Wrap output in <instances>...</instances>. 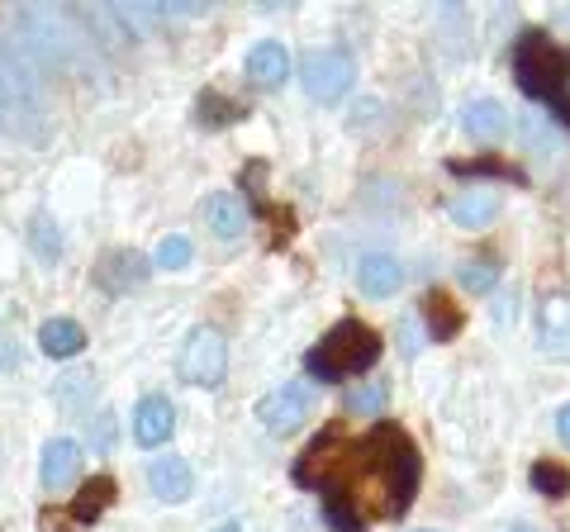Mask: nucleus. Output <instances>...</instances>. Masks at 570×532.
Masks as SVG:
<instances>
[{"instance_id": "nucleus-31", "label": "nucleus", "mask_w": 570, "mask_h": 532, "mask_svg": "<svg viewBox=\"0 0 570 532\" xmlns=\"http://www.w3.org/2000/svg\"><path fill=\"white\" fill-rule=\"evenodd\" d=\"M551 110H557V115L570 124V72H566V81H561V91L551 96Z\"/></svg>"}, {"instance_id": "nucleus-4", "label": "nucleus", "mask_w": 570, "mask_h": 532, "mask_svg": "<svg viewBox=\"0 0 570 532\" xmlns=\"http://www.w3.org/2000/svg\"><path fill=\"white\" fill-rule=\"evenodd\" d=\"M513 72H519V86L532 100L551 105V96L561 91V81L570 72V52L551 43L547 33L532 29V33H523V39H519V48H513Z\"/></svg>"}, {"instance_id": "nucleus-14", "label": "nucleus", "mask_w": 570, "mask_h": 532, "mask_svg": "<svg viewBox=\"0 0 570 532\" xmlns=\"http://www.w3.org/2000/svg\"><path fill=\"white\" fill-rule=\"evenodd\" d=\"M81 347H86V328L77 324V318H48V324L39 328V352L52 362L81 357Z\"/></svg>"}, {"instance_id": "nucleus-25", "label": "nucleus", "mask_w": 570, "mask_h": 532, "mask_svg": "<svg viewBox=\"0 0 570 532\" xmlns=\"http://www.w3.org/2000/svg\"><path fill=\"white\" fill-rule=\"evenodd\" d=\"M52 400L62 404V410H81L86 400H91V376L86 371H71V376L58 381V390H52Z\"/></svg>"}, {"instance_id": "nucleus-16", "label": "nucleus", "mask_w": 570, "mask_h": 532, "mask_svg": "<svg viewBox=\"0 0 570 532\" xmlns=\"http://www.w3.org/2000/svg\"><path fill=\"white\" fill-rule=\"evenodd\" d=\"M461 124H466V134L480 138V144H499L509 134V110L499 100H475L461 110Z\"/></svg>"}, {"instance_id": "nucleus-15", "label": "nucleus", "mask_w": 570, "mask_h": 532, "mask_svg": "<svg viewBox=\"0 0 570 532\" xmlns=\"http://www.w3.org/2000/svg\"><path fill=\"white\" fill-rule=\"evenodd\" d=\"M205 219H209V234H219V238H243V234H247V205H243V195H234V190L209 195Z\"/></svg>"}, {"instance_id": "nucleus-12", "label": "nucleus", "mask_w": 570, "mask_h": 532, "mask_svg": "<svg viewBox=\"0 0 570 532\" xmlns=\"http://www.w3.org/2000/svg\"><path fill=\"white\" fill-rule=\"evenodd\" d=\"M171 428H176L171 400H163V395H142V400H138V410H134V442H138V447H163V442L171 437Z\"/></svg>"}, {"instance_id": "nucleus-27", "label": "nucleus", "mask_w": 570, "mask_h": 532, "mask_svg": "<svg viewBox=\"0 0 570 532\" xmlns=\"http://www.w3.org/2000/svg\"><path fill=\"white\" fill-rule=\"evenodd\" d=\"M190 257H195V247H190V238H181V234L163 238V247H157V266H163V272H181Z\"/></svg>"}, {"instance_id": "nucleus-1", "label": "nucleus", "mask_w": 570, "mask_h": 532, "mask_svg": "<svg viewBox=\"0 0 570 532\" xmlns=\"http://www.w3.org/2000/svg\"><path fill=\"white\" fill-rule=\"evenodd\" d=\"M295 481L347 504L362 523L400 519L419 490V452L395 423L371 428L362 442L328 433L295 461Z\"/></svg>"}, {"instance_id": "nucleus-8", "label": "nucleus", "mask_w": 570, "mask_h": 532, "mask_svg": "<svg viewBox=\"0 0 570 532\" xmlns=\"http://www.w3.org/2000/svg\"><path fill=\"white\" fill-rule=\"evenodd\" d=\"M309 410H314V390L309 385H281V390H272V395L257 404V423L272 437H285V433L305 428Z\"/></svg>"}, {"instance_id": "nucleus-2", "label": "nucleus", "mask_w": 570, "mask_h": 532, "mask_svg": "<svg viewBox=\"0 0 570 532\" xmlns=\"http://www.w3.org/2000/svg\"><path fill=\"white\" fill-rule=\"evenodd\" d=\"M20 29L29 33V43L39 48L52 67H86V62L96 58L91 33L81 29V20L71 10L29 6V10H20Z\"/></svg>"}, {"instance_id": "nucleus-17", "label": "nucleus", "mask_w": 570, "mask_h": 532, "mask_svg": "<svg viewBox=\"0 0 570 532\" xmlns=\"http://www.w3.org/2000/svg\"><path fill=\"white\" fill-rule=\"evenodd\" d=\"M285 77H291V52H285L281 43H257L253 52H247V81H257V86H281Z\"/></svg>"}, {"instance_id": "nucleus-13", "label": "nucleus", "mask_w": 570, "mask_h": 532, "mask_svg": "<svg viewBox=\"0 0 570 532\" xmlns=\"http://www.w3.org/2000/svg\"><path fill=\"white\" fill-rule=\"evenodd\" d=\"M356 286H362V295H371V299H390L404 286V266L385 253H366L356 262Z\"/></svg>"}, {"instance_id": "nucleus-7", "label": "nucleus", "mask_w": 570, "mask_h": 532, "mask_svg": "<svg viewBox=\"0 0 570 532\" xmlns=\"http://www.w3.org/2000/svg\"><path fill=\"white\" fill-rule=\"evenodd\" d=\"M39 86L24 77V67L0 48V129H33L39 119Z\"/></svg>"}, {"instance_id": "nucleus-34", "label": "nucleus", "mask_w": 570, "mask_h": 532, "mask_svg": "<svg viewBox=\"0 0 570 532\" xmlns=\"http://www.w3.org/2000/svg\"><path fill=\"white\" fill-rule=\"evenodd\" d=\"M509 532H532V528H509Z\"/></svg>"}, {"instance_id": "nucleus-33", "label": "nucleus", "mask_w": 570, "mask_h": 532, "mask_svg": "<svg viewBox=\"0 0 570 532\" xmlns=\"http://www.w3.org/2000/svg\"><path fill=\"white\" fill-rule=\"evenodd\" d=\"M214 532H243V523H224V528H214Z\"/></svg>"}, {"instance_id": "nucleus-5", "label": "nucleus", "mask_w": 570, "mask_h": 532, "mask_svg": "<svg viewBox=\"0 0 570 532\" xmlns=\"http://www.w3.org/2000/svg\"><path fill=\"white\" fill-rule=\"evenodd\" d=\"M224 371H228V343L219 328H190L181 352H176V376H181V385H195V390H214L224 385Z\"/></svg>"}, {"instance_id": "nucleus-3", "label": "nucleus", "mask_w": 570, "mask_h": 532, "mask_svg": "<svg viewBox=\"0 0 570 532\" xmlns=\"http://www.w3.org/2000/svg\"><path fill=\"white\" fill-rule=\"evenodd\" d=\"M381 357V338L371 333L366 324H356V318H343V324H333L324 333V343L309 352V376L314 381H343V376H362L366 366H376Z\"/></svg>"}, {"instance_id": "nucleus-11", "label": "nucleus", "mask_w": 570, "mask_h": 532, "mask_svg": "<svg viewBox=\"0 0 570 532\" xmlns=\"http://www.w3.org/2000/svg\"><path fill=\"white\" fill-rule=\"evenodd\" d=\"M148 490L163 504H186L190 490H195L190 461H181V456H157V461H148Z\"/></svg>"}, {"instance_id": "nucleus-6", "label": "nucleus", "mask_w": 570, "mask_h": 532, "mask_svg": "<svg viewBox=\"0 0 570 532\" xmlns=\"http://www.w3.org/2000/svg\"><path fill=\"white\" fill-rule=\"evenodd\" d=\"M299 81H305V91L309 100H343L352 91V81H356V62H352V52L347 48H314L305 62H299Z\"/></svg>"}, {"instance_id": "nucleus-18", "label": "nucleus", "mask_w": 570, "mask_h": 532, "mask_svg": "<svg viewBox=\"0 0 570 532\" xmlns=\"http://www.w3.org/2000/svg\"><path fill=\"white\" fill-rule=\"evenodd\" d=\"M499 195L494 190H466V195H456L452 200V219L461 224V228H480V224H490V219H499Z\"/></svg>"}, {"instance_id": "nucleus-26", "label": "nucleus", "mask_w": 570, "mask_h": 532, "mask_svg": "<svg viewBox=\"0 0 570 532\" xmlns=\"http://www.w3.org/2000/svg\"><path fill=\"white\" fill-rule=\"evenodd\" d=\"M385 400H390V385H385V381L366 385V390H347V410H352V414H381Z\"/></svg>"}, {"instance_id": "nucleus-28", "label": "nucleus", "mask_w": 570, "mask_h": 532, "mask_svg": "<svg viewBox=\"0 0 570 532\" xmlns=\"http://www.w3.org/2000/svg\"><path fill=\"white\" fill-rule=\"evenodd\" d=\"M200 124H234V119H243V110L234 100H224L219 91H209V96H200Z\"/></svg>"}, {"instance_id": "nucleus-21", "label": "nucleus", "mask_w": 570, "mask_h": 532, "mask_svg": "<svg viewBox=\"0 0 570 532\" xmlns=\"http://www.w3.org/2000/svg\"><path fill=\"white\" fill-rule=\"evenodd\" d=\"M423 318H428V333L442 343V338H456L461 333V314L448 295H428V305H423Z\"/></svg>"}, {"instance_id": "nucleus-23", "label": "nucleus", "mask_w": 570, "mask_h": 532, "mask_svg": "<svg viewBox=\"0 0 570 532\" xmlns=\"http://www.w3.org/2000/svg\"><path fill=\"white\" fill-rule=\"evenodd\" d=\"M29 247L39 253L43 262H58L62 257V234H58V224H52L48 215H33L29 224Z\"/></svg>"}, {"instance_id": "nucleus-20", "label": "nucleus", "mask_w": 570, "mask_h": 532, "mask_svg": "<svg viewBox=\"0 0 570 532\" xmlns=\"http://www.w3.org/2000/svg\"><path fill=\"white\" fill-rule=\"evenodd\" d=\"M542 347L566 352L570 347V295H547L542 305Z\"/></svg>"}, {"instance_id": "nucleus-32", "label": "nucleus", "mask_w": 570, "mask_h": 532, "mask_svg": "<svg viewBox=\"0 0 570 532\" xmlns=\"http://www.w3.org/2000/svg\"><path fill=\"white\" fill-rule=\"evenodd\" d=\"M557 437L570 447V404H561V410H557Z\"/></svg>"}, {"instance_id": "nucleus-10", "label": "nucleus", "mask_w": 570, "mask_h": 532, "mask_svg": "<svg viewBox=\"0 0 570 532\" xmlns=\"http://www.w3.org/2000/svg\"><path fill=\"white\" fill-rule=\"evenodd\" d=\"M39 481L48 494H62L81 481V442L71 437H48L43 442V461H39Z\"/></svg>"}, {"instance_id": "nucleus-29", "label": "nucleus", "mask_w": 570, "mask_h": 532, "mask_svg": "<svg viewBox=\"0 0 570 532\" xmlns=\"http://www.w3.org/2000/svg\"><path fill=\"white\" fill-rule=\"evenodd\" d=\"M91 442H96L100 452H110V442H115V418L110 414H105L100 423H91Z\"/></svg>"}, {"instance_id": "nucleus-24", "label": "nucleus", "mask_w": 570, "mask_h": 532, "mask_svg": "<svg viewBox=\"0 0 570 532\" xmlns=\"http://www.w3.org/2000/svg\"><path fill=\"white\" fill-rule=\"evenodd\" d=\"M532 490H538V494H551V500H561V494L570 490L566 466H557V461H538V466H532Z\"/></svg>"}, {"instance_id": "nucleus-19", "label": "nucleus", "mask_w": 570, "mask_h": 532, "mask_svg": "<svg viewBox=\"0 0 570 532\" xmlns=\"http://www.w3.org/2000/svg\"><path fill=\"white\" fill-rule=\"evenodd\" d=\"M110 504H115V481H110V475H96V481H86L77 490V500H71V519H77V523H96Z\"/></svg>"}, {"instance_id": "nucleus-9", "label": "nucleus", "mask_w": 570, "mask_h": 532, "mask_svg": "<svg viewBox=\"0 0 570 532\" xmlns=\"http://www.w3.org/2000/svg\"><path fill=\"white\" fill-rule=\"evenodd\" d=\"M148 276H153V262L142 253H134V247H115V253H105L96 266V286L110 290V295H129Z\"/></svg>"}, {"instance_id": "nucleus-30", "label": "nucleus", "mask_w": 570, "mask_h": 532, "mask_svg": "<svg viewBox=\"0 0 570 532\" xmlns=\"http://www.w3.org/2000/svg\"><path fill=\"white\" fill-rule=\"evenodd\" d=\"M509 318H519V290L499 295V305H494V324H509Z\"/></svg>"}, {"instance_id": "nucleus-22", "label": "nucleus", "mask_w": 570, "mask_h": 532, "mask_svg": "<svg viewBox=\"0 0 570 532\" xmlns=\"http://www.w3.org/2000/svg\"><path fill=\"white\" fill-rule=\"evenodd\" d=\"M461 286H466L471 295H485L499 286V262L494 257H471V262H461Z\"/></svg>"}]
</instances>
